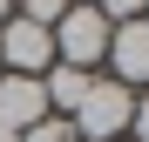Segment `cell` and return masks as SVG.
Returning a JSON list of instances; mask_svg holds the SVG:
<instances>
[{
	"instance_id": "obj_1",
	"label": "cell",
	"mask_w": 149,
	"mask_h": 142,
	"mask_svg": "<svg viewBox=\"0 0 149 142\" xmlns=\"http://www.w3.org/2000/svg\"><path fill=\"white\" fill-rule=\"evenodd\" d=\"M129 115H136V95L122 81H88V95L68 115V129H74V142H122L129 135Z\"/></svg>"
},
{
	"instance_id": "obj_2",
	"label": "cell",
	"mask_w": 149,
	"mask_h": 142,
	"mask_svg": "<svg viewBox=\"0 0 149 142\" xmlns=\"http://www.w3.org/2000/svg\"><path fill=\"white\" fill-rule=\"evenodd\" d=\"M47 34H54V61H61V68H81V75L109 54V20L88 7V0H74V7H68Z\"/></svg>"
},
{
	"instance_id": "obj_3",
	"label": "cell",
	"mask_w": 149,
	"mask_h": 142,
	"mask_svg": "<svg viewBox=\"0 0 149 142\" xmlns=\"http://www.w3.org/2000/svg\"><path fill=\"white\" fill-rule=\"evenodd\" d=\"M47 68H54V34L20 20V14H7L0 20V75H34L41 81Z\"/></svg>"
},
{
	"instance_id": "obj_4",
	"label": "cell",
	"mask_w": 149,
	"mask_h": 142,
	"mask_svg": "<svg viewBox=\"0 0 149 142\" xmlns=\"http://www.w3.org/2000/svg\"><path fill=\"white\" fill-rule=\"evenodd\" d=\"M115 75L109 81H122V88H149V20H122V27H109V54H102Z\"/></svg>"
},
{
	"instance_id": "obj_5",
	"label": "cell",
	"mask_w": 149,
	"mask_h": 142,
	"mask_svg": "<svg viewBox=\"0 0 149 142\" xmlns=\"http://www.w3.org/2000/svg\"><path fill=\"white\" fill-rule=\"evenodd\" d=\"M0 122L14 135H27L34 122H47V95L34 75H0Z\"/></svg>"
},
{
	"instance_id": "obj_6",
	"label": "cell",
	"mask_w": 149,
	"mask_h": 142,
	"mask_svg": "<svg viewBox=\"0 0 149 142\" xmlns=\"http://www.w3.org/2000/svg\"><path fill=\"white\" fill-rule=\"evenodd\" d=\"M68 7H74V0H20V20H34V27H54Z\"/></svg>"
},
{
	"instance_id": "obj_7",
	"label": "cell",
	"mask_w": 149,
	"mask_h": 142,
	"mask_svg": "<svg viewBox=\"0 0 149 142\" xmlns=\"http://www.w3.org/2000/svg\"><path fill=\"white\" fill-rule=\"evenodd\" d=\"M95 14H102L109 27H122V20H142L149 14V0H95Z\"/></svg>"
},
{
	"instance_id": "obj_8",
	"label": "cell",
	"mask_w": 149,
	"mask_h": 142,
	"mask_svg": "<svg viewBox=\"0 0 149 142\" xmlns=\"http://www.w3.org/2000/svg\"><path fill=\"white\" fill-rule=\"evenodd\" d=\"M20 142H74V129L61 122V115H47V122H34V129L20 135Z\"/></svg>"
},
{
	"instance_id": "obj_9",
	"label": "cell",
	"mask_w": 149,
	"mask_h": 142,
	"mask_svg": "<svg viewBox=\"0 0 149 142\" xmlns=\"http://www.w3.org/2000/svg\"><path fill=\"white\" fill-rule=\"evenodd\" d=\"M129 135H136V142H149V95H142V102H136V115H129Z\"/></svg>"
},
{
	"instance_id": "obj_10",
	"label": "cell",
	"mask_w": 149,
	"mask_h": 142,
	"mask_svg": "<svg viewBox=\"0 0 149 142\" xmlns=\"http://www.w3.org/2000/svg\"><path fill=\"white\" fill-rule=\"evenodd\" d=\"M7 14H14V0H0V20H7Z\"/></svg>"
},
{
	"instance_id": "obj_11",
	"label": "cell",
	"mask_w": 149,
	"mask_h": 142,
	"mask_svg": "<svg viewBox=\"0 0 149 142\" xmlns=\"http://www.w3.org/2000/svg\"><path fill=\"white\" fill-rule=\"evenodd\" d=\"M88 7H95V0H88Z\"/></svg>"
},
{
	"instance_id": "obj_12",
	"label": "cell",
	"mask_w": 149,
	"mask_h": 142,
	"mask_svg": "<svg viewBox=\"0 0 149 142\" xmlns=\"http://www.w3.org/2000/svg\"><path fill=\"white\" fill-rule=\"evenodd\" d=\"M142 20H149V14H142Z\"/></svg>"
}]
</instances>
